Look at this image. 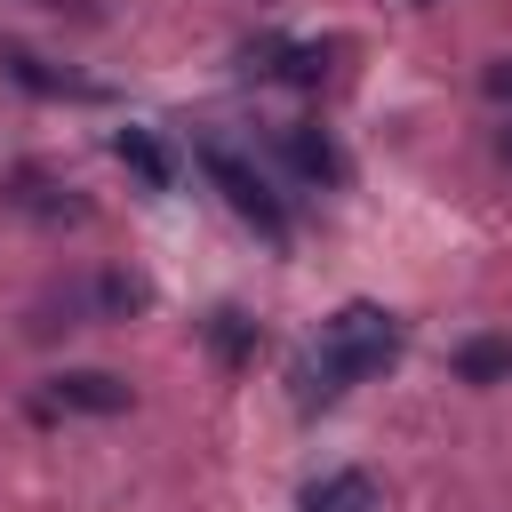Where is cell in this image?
<instances>
[{
	"instance_id": "8fae6325",
	"label": "cell",
	"mask_w": 512,
	"mask_h": 512,
	"mask_svg": "<svg viewBox=\"0 0 512 512\" xmlns=\"http://www.w3.org/2000/svg\"><path fill=\"white\" fill-rule=\"evenodd\" d=\"M208 344L240 368V360H256V344H264V336H256V320H248V312H216V320H208Z\"/></svg>"
},
{
	"instance_id": "6da1fadb",
	"label": "cell",
	"mask_w": 512,
	"mask_h": 512,
	"mask_svg": "<svg viewBox=\"0 0 512 512\" xmlns=\"http://www.w3.org/2000/svg\"><path fill=\"white\" fill-rule=\"evenodd\" d=\"M392 360H400V320H392L384 304H336V312L320 320L304 368H296V400H304V408H328V400H344L352 384L384 376Z\"/></svg>"
},
{
	"instance_id": "52a82bcc",
	"label": "cell",
	"mask_w": 512,
	"mask_h": 512,
	"mask_svg": "<svg viewBox=\"0 0 512 512\" xmlns=\"http://www.w3.org/2000/svg\"><path fill=\"white\" fill-rule=\"evenodd\" d=\"M280 160H288L304 184H344V152H336L312 120H288V128H280Z\"/></svg>"
},
{
	"instance_id": "7c38bea8",
	"label": "cell",
	"mask_w": 512,
	"mask_h": 512,
	"mask_svg": "<svg viewBox=\"0 0 512 512\" xmlns=\"http://www.w3.org/2000/svg\"><path fill=\"white\" fill-rule=\"evenodd\" d=\"M480 88H488V104H504V112H512V56L480 64Z\"/></svg>"
},
{
	"instance_id": "4fadbf2b",
	"label": "cell",
	"mask_w": 512,
	"mask_h": 512,
	"mask_svg": "<svg viewBox=\"0 0 512 512\" xmlns=\"http://www.w3.org/2000/svg\"><path fill=\"white\" fill-rule=\"evenodd\" d=\"M496 152H504V160H512V120H504V128H496Z\"/></svg>"
},
{
	"instance_id": "9c48e42d",
	"label": "cell",
	"mask_w": 512,
	"mask_h": 512,
	"mask_svg": "<svg viewBox=\"0 0 512 512\" xmlns=\"http://www.w3.org/2000/svg\"><path fill=\"white\" fill-rule=\"evenodd\" d=\"M456 376H464V384H512V328L464 336V344H456Z\"/></svg>"
},
{
	"instance_id": "5b68a950",
	"label": "cell",
	"mask_w": 512,
	"mask_h": 512,
	"mask_svg": "<svg viewBox=\"0 0 512 512\" xmlns=\"http://www.w3.org/2000/svg\"><path fill=\"white\" fill-rule=\"evenodd\" d=\"M0 80L8 88H24V96H40V104H96L104 88L96 80H80V72H64V64H48L40 48H16V40H0Z\"/></svg>"
},
{
	"instance_id": "3957f363",
	"label": "cell",
	"mask_w": 512,
	"mask_h": 512,
	"mask_svg": "<svg viewBox=\"0 0 512 512\" xmlns=\"http://www.w3.org/2000/svg\"><path fill=\"white\" fill-rule=\"evenodd\" d=\"M32 408L40 416H120L128 408V376H112V368H56Z\"/></svg>"
},
{
	"instance_id": "277c9868",
	"label": "cell",
	"mask_w": 512,
	"mask_h": 512,
	"mask_svg": "<svg viewBox=\"0 0 512 512\" xmlns=\"http://www.w3.org/2000/svg\"><path fill=\"white\" fill-rule=\"evenodd\" d=\"M240 72L280 80V88H320V80H328V48H320V40H280V32H264V40L240 48Z\"/></svg>"
},
{
	"instance_id": "7a4b0ae2",
	"label": "cell",
	"mask_w": 512,
	"mask_h": 512,
	"mask_svg": "<svg viewBox=\"0 0 512 512\" xmlns=\"http://www.w3.org/2000/svg\"><path fill=\"white\" fill-rule=\"evenodd\" d=\"M192 160L208 168V184L224 192V208H232L240 224H256L264 240H288V208H280V192L264 184V168H256L240 144H224V136H192Z\"/></svg>"
},
{
	"instance_id": "ba28073f",
	"label": "cell",
	"mask_w": 512,
	"mask_h": 512,
	"mask_svg": "<svg viewBox=\"0 0 512 512\" xmlns=\"http://www.w3.org/2000/svg\"><path fill=\"white\" fill-rule=\"evenodd\" d=\"M112 160H120L144 192H176V160H168V144H160L152 128H120V136H112Z\"/></svg>"
},
{
	"instance_id": "30bf717a",
	"label": "cell",
	"mask_w": 512,
	"mask_h": 512,
	"mask_svg": "<svg viewBox=\"0 0 512 512\" xmlns=\"http://www.w3.org/2000/svg\"><path fill=\"white\" fill-rule=\"evenodd\" d=\"M304 512H376V480L368 472H320L312 488H304Z\"/></svg>"
},
{
	"instance_id": "8992f818",
	"label": "cell",
	"mask_w": 512,
	"mask_h": 512,
	"mask_svg": "<svg viewBox=\"0 0 512 512\" xmlns=\"http://www.w3.org/2000/svg\"><path fill=\"white\" fill-rule=\"evenodd\" d=\"M0 200H8L16 216H32V224H88V200H80L64 176H48V168H16V176L0 184Z\"/></svg>"
}]
</instances>
